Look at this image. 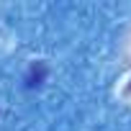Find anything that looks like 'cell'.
I'll return each mask as SVG.
<instances>
[{
	"label": "cell",
	"instance_id": "7a4b0ae2",
	"mask_svg": "<svg viewBox=\"0 0 131 131\" xmlns=\"http://www.w3.org/2000/svg\"><path fill=\"white\" fill-rule=\"evenodd\" d=\"M128 90H131V88H128Z\"/></svg>",
	"mask_w": 131,
	"mask_h": 131
},
{
	"label": "cell",
	"instance_id": "6da1fadb",
	"mask_svg": "<svg viewBox=\"0 0 131 131\" xmlns=\"http://www.w3.org/2000/svg\"><path fill=\"white\" fill-rule=\"evenodd\" d=\"M44 75H46V67H44L41 62L31 64V70H28V75H26V85H28V88H36V85H41Z\"/></svg>",
	"mask_w": 131,
	"mask_h": 131
}]
</instances>
